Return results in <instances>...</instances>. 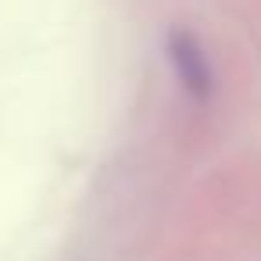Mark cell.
<instances>
[{
  "label": "cell",
  "instance_id": "obj_1",
  "mask_svg": "<svg viewBox=\"0 0 261 261\" xmlns=\"http://www.w3.org/2000/svg\"><path fill=\"white\" fill-rule=\"evenodd\" d=\"M168 58H172V65H175L179 83H182L193 97H207V90H211V65H207L200 43H197L190 33L175 29V33L168 36Z\"/></svg>",
  "mask_w": 261,
  "mask_h": 261
}]
</instances>
